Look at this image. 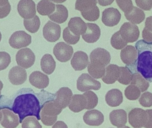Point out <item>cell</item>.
Listing matches in <instances>:
<instances>
[{
    "label": "cell",
    "mask_w": 152,
    "mask_h": 128,
    "mask_svg": "<svg viewBox=\"0 0 152 128\" xmlns=\"http://www.w3.org/2000/svg\"><path fill=\"white\" fill-rule=\"evenodd\" d=\"M63 38L64 41L68 44L75 45L79 41L80 36L73 34L67 27L63 30Z\"/></svg>",
    "instance_id": "38"
},
{
    "label": "cell",
    "mask_w": 152,
    "mask_h": 128,
    "mask_svg": "<svg viewBox=\"0 0 152 128\" xmlns=\"http://www.w3.org/2000/svg\"><path fill=\"white\" fill-rule=\"evenodd\" d=\"M140 105L143 107H150L152 106V94L147 92L143 93L139 100Z\"/></svg>",
    "instance_id": "41"
},
{
    "label": "cell",
    "mask_w": 152,
    "mask_h": 128,
    "mask_svg": "<svg viewBox=\"0 0 152 128\" xmlns=\"http://www.w3.org/2000/svg\"><path fill=\"white\" fill-rule=\"evenodd\" d=\"M125 16L126 19L133 24H140L145 20V18L144 12L135 6L129 12L125 13Z\"/></svg>",
    "instance_id": "29"
},
{
    "label": "cell",
    "mask_w": 152,
    "mask_h": 128,
    "mask_svg": "<svg viewBox=\"0 0 152 128\" xmlns=\"http://www.w3.org/2000/svg\"><path fill=\"white\" fill-rule=\"evenodd\" d=\"M9 3V0H0V6H4Z\"/></svg>",
    "instance_id": "50"
},
{
    "label": "cell",
    "mask_w": 152,
    "mask_h": 128,
    "mask_svg": "<svg viewBox=\"0 0 152 128\" xmlns=\"http://www.w3.org/2000/svg\"><path fill=\"white\" fill-rule=\"evenodd\" d=\"M3 88V84L2 82L0 80V95L1 94V91L2 89Z\"/></svg>",
    "instance_id": "52"
},
{
    "label": "cell",
    "mask_w": 152,
    "mask_h": 128,
    "mask_svg": "<svg viewBox=\"0 0 152 128\" xmlns=\"http://www.w3.org/2000/svg\"><path fill=\"white\" fill-rule=\"evenodd\" d=\"M32 42V37L24 31L14 32L9 39V44L12 48L20 49L27 47Z\"/></svg>",
    "instance_id": "8"
},
{
    "label": "cell",
    "mask_w": 152,
    "mask_h": 128,
    "mask_svg": "<svg viewBox=\"0 0 152 128\" xmlns=\"http://www.w3.org/2000/svg\"><path fill=\"white\" fill-rule=\"evenodd\" d=\"M86 101V110H92L98 104V98L97 95L93 91H87L83 94Z\"/></svg>",
    "instance_id": "35"
},
{
    "label": "cell",
    "mask_w": 152,
    "mask_h": 128,
    "mask_svg": "<svg viewBox=\"0 0 152 128\" xmlns=\"http://www.w3.org/2000/svg\"><path fill=\"white\" fill-rule=\"evenodd\" d=\"M70 31L75 35L80 36L85 34L86 31V23L80 17L71 18L68 23V27Z\"/></svg>",
    "instance_id": "24"
},
{
    "label": "cell",
    "mask_w": 152,
    "mask_h": 128,
    "mask_svg": "<svg viewBox=\"0 0 152 128\" xmlns=\"http://www.w3.org/2000/svg\"><path fill=\"white\" fill-rule=\"evenodd\" d=\"M111 44L114 49L121 50L126 46L127 43L122 38L118 31L116 32L112 37Z\"/></svg>",
    "instance_id": "36"
},
{
    "label": "cell",
    "mask_w": 152,
    "mask_h": 128,
    "mask_svg": "<svg viewBox=\"0 0 152 128\" xmlns=\"http://www.w3.org/2000/svg\"><path fill=\"white\" fill-rule=\"evenodd\" d=\"M29 81L32 86L39 89L46 88L50 83L48 76L40 71L32 72L29 76Z\"/></svg>",
    "instance_id": "20"
},
{
    "label": "cell",
    "mask_w": 152,
    "mask_h": 128,
    "mask_svg": "<svg viewBox=\"0 0 152 128\" xmlns=\"http://www.w3.org/2000/svg\"><path fill=\"white\" fill-rule=\"evenodd\" d=\"M105 99L106 102L109 106L117 107L123 102V94L120 90L114 89L107 92L105 95Z\"/></svg>",
    "instance_id": "26"
},
{
    "label": "cell",
    "mask_w": 152,
    "mask_h": 128,
    "mask_svg": "<svg viewBox=\"0 0 152 128\" xmlns=\"http://www.w3.org/2000/svg\"><path fill=\"white\" fill-rule=\"evenodd\" d=\"M61 34L60 26L52 21H48L43 29V34L46 41L55 42L59 40Z\"/></svg>",
    "instance_id": "12"
},
{
    "label": "cell",
    "mask_w": 152,
    "mask_h": 128,
    "mask_svg": "<svg viewBox=\"0 0 152 128\" xmlns=\"http://www.w3.org/2000/svg\"><path fill=\"white\" fill-rule=\"evenodd\" d=\"M89 63L88 56L84 52L79 51L75 53L71 61V64L76 71H81L86 68Z\"/></svg>",
    "instance_id": "22"
},
{
    "label": "cell",
    "mask_w": 152,
    "mask_h": 128,
    "mask_svg": "<svg viewBox=\"0 0 152 128\" xmlns=\"http://www.w3.org/2000/svg\"><path fill=\"white\" fill-rule=\"evenodd\" d=\"M121 17V14L118 9L111 7L105 9L103 11L102 20L105 26L113 27L119 23Z\"/></svg>",
    "instance_id": "14"
},
{
    "label": "cell",
    "mask_w": 152,
    "mask_h": 128,
    "mask_svg": "<svg viewBox=\"0 0 152 128\" xmlns=\"http://www.w3.org/2000/svg\"><path fill=\"white\" fill-rule=\"evenodd\" d=\"M119 67L116 64H111L105 68V72L102 80L106 84H114L119 76Z\"/></svg>",
    "instance_id": "25"
},
{
    "label": "cell",
    "mask_w": 152,
    "mask_h": 128,
    "mask_svg": "<svg viewBox=\"0 0 152 128\" xmlns=\"http://www.w3.org/2000/svg\"><path fill=\"white\" fill-rule=\"evenodd\" d=\"M56 66V61L50 54H45L42 58L41 61V69L46 74H52L55 70Z\"/></svg>",
    "instance_id": "30"
},
{
    "label": "cell",
    "mask_w": 152,
    "mask_h": 128,
    "mask_svg": "<svg viewBox=\"0 0 152 128\" xmlns=\"http://www.w3.org/2000/svg\"><path fill=\"white\" fill-rule=\"evenodd\" d=\"M131 85H135L141 90V92H145L150 86L148 80L143 78L139 72H135L133 74V78L131 82Z\"/></svg>",
    "instance_id": "32"
},
{
    "label": "cell",
    "mask_w": 152,
    "mask_h": 128,
    "mask_svg": "<svg viewBox=\"0 0 152 128\" xmlns=\"http://www.w3.org/2000/svg\"><path fill=\"white\" fill-rule=\"evenodd\" d=\"M96 0H76L75 9L80 12L86 20L95 21L100 17V10Z\"/></svg>",
    "instance_id": "3"
},
{
    "label": "cell",
    "mask_w": 152,
    "mask_h": 128,
    "mask_svg": "<svg viewBox=\"0 0 152 128\" xmlns=\"http://www.w3.org/2000/svg\"><path fill=\"white\" fill-rule=\"evenodd\" d=\"M54 13L49 15V18L56 23L62 24L66 21L69 13L67 8L62 4H56Z\"/></svg>",
    "instance_id": "27"
},
{
    "label": "cell",
    "mask_w": 152,
    "mask_h": 128,
    "mask_svg": "<svg viewBox=\"0 0 152 128\" xmlns=\"http://www.w3.org/2000/svg\"><path fill=\"white\" fill-rule=\"evenodd\" d=\"M129 122L134 128L144 127L147 121L146 111L141 108H135L129 113Z\"/></svg>",
    "instance_id": "11"
},
{
    "label": "cell",
    "mask_w": 152,
    "mask_h": 128,
    "mask_svg": "<svg viewBox=\"0 0 152 128\" xmlns=\"http://www.w3.org/2000/svg\"><path fill=\"white\" fill-rule=\"evenodd\" d=\"M2 113L1 111H0V121L1 120L2 118Z\"/></svg>",
    "instance_id": "53"
},
{
    "label": "cell",
    "mask_w": 152,
    "mask_h": 128,
    "mask_svg": "<svg viewBox=\"0 0 152 128\" xmlns=\"http://www.w3.org/2000/svg\"><path fill=\"white\" fill-rule=\"evenodd\" d=\"M137 5L142 10L150 11L152 8V0H135Z\"/></svg>",
    "instance_id": "43"
},
{
    "label": "cell",
    "mask_w": 152,
    "mask_h": 128,
    "mask_svg": "<svg viewBox=\"0 0 152 128\" xmlns=\"http://www.w3.org/2000/svg\"><path fill=\"white\" fill-rule=\"evenodd\" d=\"M42 127L38 121L34 117H28L23 120L22 122V128H38Z\"/></svg>",
    "instance_id": "39"
},
{
    "label": "cell",
    "mask_w": 152,
    "mask_h": 128,
    "mask_svg": "<svg viewBox=\"0 0 152 128\" xmlns=\"http://www.w3.org/2000/svg\"><path fill=\"white\" fill-rule=\"evenodd\" d=\"M116 1L120 9L125 13L129 12L134 7L132 0H116Z\"/></svg>",
    "instance_id": "40"
},
{
    "label": "cell",
    "mask_w": 152,
    "mask_h": 128,
    "mask_svg": "<svg viewBox=\"0 0 152 128\" xmlns=\"http://www.w3.org/2000/svg\"><path fill=\"white\" fill-rule=\"evenodd\" d=\"M54 102L61 109H65L68 106L73 96L72 90L68 87L61 88L55 94Z\"/></svg>",
    "instance_id": "16"
},
{
    "label": "cell",
    "mask_w": 152,
    "mask_h": 128,
    "mask_svg": "<svg viewBox=\"0 0 152 128\" xmlns=\"http://www.w3.org/2000/svg\"><path fill=\"white\" fill-rule=\"evenodd\" d=\"M2 35L1 34V32H0V42H1V40Z\"/></svg>",
    "instance_id": "54"
},
{
    "label": "cell",
    "mask_w": 152,
    "mask_h": 128,
    "mask_svg": "<svg viewBox=\"0 0 152 128\" xmlns=\"http://www.w3.org/2000/svg\"><path fill=\"white\" fill-rule=\"evenodd\" d=\"M83 120L88 126L98 127L103 123L104 116L99 110H91L85 113L83 116Z\"/></svg>",
    "instance_id": "19"
},
{
    "label": "cell",
    "mask_w": 152,
    "mask_h": 128,
    "mask_svg": "<svg viewBox=\"0 0 152 128\" xmlns=\"http://www.w3.org/2000/svg\"><path fill=\"white\" fill-rule=\"evenodd\" d=\"M53 53L56 59L61 62L68 61L74 53L72 46L64 42L58 43L53 48Z\"/></svg>",
    "instance_id": "10"
},
{
    "label": "cell",
    "mask_w": 152,
    "mask_h": 128,
    "mask_svg": "<svg viewBox=\"0 0 152 128\" xmlns=\"http://www.w3.org/2000/svg\"><path fill=\"white\" fill-rule=\"evenodd\" d=\"M119 31L121 37L127 43L136 42L140 36L139 28L130 22L124 23Z\"/></svg>",
    "instance_id": "7"
},
{
    "label": "cell",
    "mask_w": 152,
    "mask_h": 128,
    "mask_svg": "<svg viewBox=\"0 0 152 128\" xmlns=\"http://www.w3.org/2000/svg\"><path fill=\"white\" fill-rule=\"evenodd\" d=\"M1 112L3 116L1 124L3 127L15 128L18 126L20 122L18 115L8 109L2 110Z\"/></svg>",
    "instance_id": "21"
},
{
    "label": "cell",
    "mask_w": 152,
    "mask_h": 128,
    "mask_svg": "<svg viewBox=\"0 0 152 128\" xmlns=\"http://www.w3.org/2000/svg\"><path fill=\"white\" fill-rule=\"evenodd\" d=\"M114 0H97L98 4L102 6H106L110 5Z\"/></svg>",
    "instance_id": "48"
},
{
    "label": "cell",
    "mask_w": 152,
    "mask_h": 128,
    "mask_svg": "<svg viewBox=\"0 0 152 128\" xmlns=\"http://www.w3.org/2000/svg\"><path fill=\"white\" fill-rule=\"evenodd\" d=\"M55 6L50 0H41L37 4V12L42 16H49L55 11Z\"/></svg>",
    "instance_id": "31"
},
{
    "label": "cell",
    "mask_w": 152,
    "mask_h": 128,
    "mask_svg": "<svg viewBox=\"0 0 152 128\" xmlns=\"http://www.w3.org/2000/svg\"><path fill=\"white\" fill-rule=\"evenodd\" d=\"M147 113V121L144 127L146 128H152V110H147L146 111Z\"/></svg>",
    "instance_id": "46"
},
{
    "label": "cell",
    "mask_w": 152,
    "mask_h": 128,
    "mask_svg": "<svg viewBox=\"0 0 152 128\" xmlns=\"http://www.w3.org/2000/svg\"><path fill=\"white\" fill-rule=\"evenodd\" d=\"M24 25L26 29L30 33L34 34L39 30L41 21L38 16L35 15L34 18L24 20Z\"/></svg>",
    "instance_id": "34"
},
{
    "label": "cell",
    "mask_w": 152,
    "mask_h": 128,
    "mask_svg": "<svg viewBox=\"0 0 152 128\" xmlns=\"http://www.w3.org/2000/svg\"><path fill=\"white\" fill-rule=\"evenodd\" d=\"M19 14L24 19H29L36 15V4L33 0H20L18 5Z\"/></svg>",
    "instance_id": "13"
},
{
    "label": "cell",
    "mask_w": 152,
    "mask_h": 128,
    "mask_svg": "<svg viewBox=\"0 0 152 128\" xmlns=\"http://www.w3.org/2000/svg\"><path fill=\"white\" fill-rule=\"evenodd\" d=\"M77 82V89L80 92L90 90H98L101 87V83L88 73L81 74L79 77Z\"/></svg>",
    "instance_id": "6"
},
{
    "label": "cell",
    "mask_w": 152,
    "mask_h": 128,
    "mask_svg": "<svg viewBox=\"0 0 152 128\" xmlns=\"http://www.w3.org/2000/svg\"><path fill=\"white\" fill-rule=\"evenodd\" d=\"M141 91L137 87L134 85L128 86L125 90L126 97L128 100L134 101L140 97Z\"/></svg>",
    "instance_id": "37"
},
{
    "label": "cell",
    "mask_w": 152,
    "mask_h": 128,
    "mask_svg": "<svg viewBox=\"0 0 152 128\" xmlns=\"http://www.w3.org/2000/svg\"><path fill=\"white\" fill-rule=\"evenodd\" d=\"M27 78L26 71L21 67L15 66L12 68L9 72V80L12 85L15 86L22 85L26 82Z\"/></svg>",
    "instance_id": "17"
},
{
    "label": "cell",
    "mask_w": 152,
    "mask_h": 128,
    "mask_svg": "<svg viewBox=\"0 0 152 128\" xmlns=\"http://www.w3.org/2000/svg\"><path fill=\"white\" fill-rule=\"evenodd\" d=\"M120 56L124 64L130 68L133 67L137 61V50L133 45H127L121 50Z\"/></svg>",
    "instance_id": "15"
},
{
    "label": "cell",
    "mask_w": 152,
    "mask_h": 128,
    "mask_svg": "<svg viewBox=\"0 0 152 128\" xmlns=\"http://www.w3.org/2000/svg\"><path fill=\"white\" fill-rule=\"evenodd\" d=\"M86 31L82 35L83 40L88 43H94L97 42L101 36V29L95 23H87Z\"/></svg>",
    "instance_id": "18"
},
{
    "label": "cell",
    "mask_w": 152,
    "mask_h": 128,
    "mask_svg": "<svg viewBox=\"0 0 152 128\" xmlns=\"http://www.w3.org/2000/svg\"><path fill=\"white\" fill-rule=\"evenodd\" d=\"M89 57V64L97 67H105L110 62V54L103 48L95 49L92 51Z\"/></svg>",
    "instance_id": "5"
},
{
    "label": "cell",
    "mask_w": 152,
    "mask_h": 128,
    "mask_svg": "<svg viewBox=\"0 0 152 128\" xmlns=\"http://www.w3.org/2000/svg\"><path fill=\"white\" fill-rule=\"evenodd\" d=\"M11 109L19 118L20 123L28 116H35L41 120V106L38 98L32 93H25L16 97Z\"/></svg>",
    "instance_id": "1"
},
{
    "label": "cell",
    "mask_w": 152,
    "mask_h": 128,
    "mask_svg": "<svg viewBox=\"0 0 152 128\" xmlns=\"http://www.w3.org/2000/svg\"><path fill=\"white\" fill-rule=\"evenodd\" d=\"M145 28L152 33V16L148 17L146 19Z\"/></svg>",
    "instance_id": "47"
},
{
    "label": "cell",
    "mask_w": 152,
    "mask_h": 128,
    "mask_svg": "<svg viewBox=\"0 0 152 128\" xmlns=\"http://www.w3.org/2000/svg\"><path fill=\"white\" fill-rule=\"evenodd\" d=\"M11 11V5L8 3L4 6H0V19L4 18L7 17Z\"/></svg>",
    "instance_id": "44"
},
{
    "label": "cell",
    "mask_w": 152,
    "mask_h": 128,
    "mask_svg": "<svg viewBox=\"0 0 152 128\" xmlns=\"http://www.w3.org/2000/svg\"><path fill=\"white\" fill-rule=\"evenodd\" d=\"M50 1L56 3H62L66 1V0H50Z\"/></svg>",
    "instance_id": "51"
},
{
    "label": "cell",
    "mask_w": 152,
    "mask_h": 128,
    "mask_svg": "<svg viewBox=\"0 0 152 128\" xmlns=\"http://www.w3.org/2000/svg\"><path fill=\"white\" fill-rule=\"evenodd\" d=\"M119 76L118 80L121 84L128 85L131 83L133 78V73L127 67H119Z\"/></svg>",
    "instance_id": "33"
},
{
    "label": "cell",
    "mask_w": 152,
    "mask_h": 128,
    "mask_svg": "<svg viewBox=\"0 0 152 128\" xmlns=\"http://www.w3.org/2000/svg\"><path fill=\"white\" fill-rule=\"evenodd\" d=\"M62 109L59 107L54 99L48 100L41 106V120L44 125L51 126L57 121L58 115L60 114Z\"/></svg>",
    "instance_id": "4"
},
{
    "label": "cell",
    "mask_w": 152,
    "mask_h": 128,
    "mask_svg": "<svg viewBox=\"0 0 152 128\" xmlns=\"http://www.w3.org/2000/svg\"><path fill=\"white\" fill-rule=\"evenodd\" d=\"M69 108L74 113H79L86 109V101L83 94L73 95L68 105Z\"/></svg>",
    "instance_id": "28"
},
{
    "label": "cell",
    "mask_w": 152,
    "mask_h": 128,
    "mask_svg": "<svg viewBox=\"0 0 152 128\" xmlns=\"http://www.w3.org/2000/svg\"><path fill=\"white\" fill-rule=\"evenodd\" d=\"M110 120L113 126L118 128L124 127L127 121L126 112L121 109L114 110L110 113Z\"/></svg>",
    "instance_id": "23"
},
{
    "label": "cell",
    "mask_w": 152,
    "mask_h": 128,
    "mask_svg": "<svg viewBox=\"0 0 152 128\" xmlns=\"http://www.w3.org/2000/svg\"><path fill=\"white\" fill-rule=\"evenodd\" d=\"M135 48L137 51V71L152 82V42L140 40L136 44Z\"/></svg>",
    "instance_id": "2"
},
{
    "label": "cell",
    "mask_w": 152,
    "mask_h": 128,
    "mask_svg": "<svg viewBox=\"0 0 152 128\" xmlns=\"http://www.w3.org/2000/svg\"><path fill=\"white\" fill-rule=\"evenodd\" d=\"M10 62L11 57L10 54L5 52H0V71L6 69Z\"/></svg>",
    "instance_id": "42"
},
{
    "label": "cell",
    "mask_w": 152,
    "mask_h": 128,
    "mask_svg": "<svg viewBox=\"0 0 152 128\" xmlns=\"http://www.w3.org/2000/svg\"><path fill=\"white\" fill-rule=\"evenodd\" d=\"M142 36L144 40L148 42H152V33L147 30L145 28L143 30Z\"/></svg>",
    "instance_id": "45"
},
{
    "label": "cell",
    "mask_w": 152,
    "mask_h": 128,
    "mask_svg": "<svg viewBox=\"0 0 152 128\" xmlns=\"http://www.w3.org/2000/svg\"><path fill=\"white\" fill-rule=\"evenodd\" d=\"M55 127H67V126L66 125L64 122H62L61 121H58L54 125V126L53 127V128Z\"/></svg>",
    "instance_id": "49"
},
{
    "label": "cell",
    "mask_w": 152,
    "mask_h": 128,
    "mask_svg": "<svg viewBox=\"0 0 152 128\" xmlns=\"http://www.w3.org/2000/svg\"><path fill=\"white\" fill-rule=\"evenodd\" d=\"M35 59L34 53L29 48L21 49L16 54L17 64L24 69H28L32 67L34 64Z\"/></svg>",
    "instance_id": "9"
}]
</instances>
